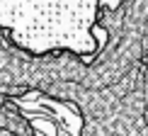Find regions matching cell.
<instances>
[{
    "label": "cell",
    "instance_id": "1",
    "mask_svg": "<svg viewBox=\"0 0 148 136\" xmlns=\"http://www.w3.org/2000/svg\"><path fill=\"white\" fill-rule=\"evenodd\" d=\"M100 0L78 3H5L0 0V29L20 51L29 56L73 54L92 58L97 39Z\"/></svg>",
    "mask_w": 148,
    "mask_h": 136
}]
</instances>
